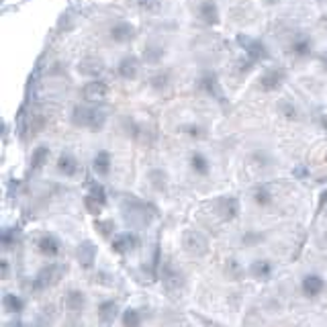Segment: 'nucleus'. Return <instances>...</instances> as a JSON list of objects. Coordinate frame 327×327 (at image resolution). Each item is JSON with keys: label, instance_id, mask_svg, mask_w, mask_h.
<instances>
[{"label": "nucleus", "instance_id": "1", "mask_svg": "<svg viewBox=\"0 0 327 327\" xmlns=\"http://www.w3.org/2000/svg\"><path fill=\"white\" fill-rule=\"evenodd\" d=\"M72 123L80 129H90V131H98L102 129L106 117H104V111H100V108L92 106L90 102L86 104H74L72 108V115H70Z\"/></svg>", "mask_w": 327, "mask_h": 327}, {"label": "nucleus", "instance_id": "2", "mask_svg": "<svg viewBox=\"0 0 327 327\" xmlns=\"http://www.w3.org/2000/svg\"><path fill=\"white\" fill-rule=\"evenodd\" d=\"M184 274H182V270H178L172 262H166L164 264V268H161V284H164V289H166L168 293H172V295H176V293H180L182 289H184Z\"/></svg>", "mask_w": 327, "mask_h": 327}, {"label": "nucleus", "instance_id": "3", "mask_svg": "<svg viewBox=\"0 0 327 327\" xmlns=\"http://www.w3.org/2000/svg\"><path fill=\"white\" fill-rule=\"evenodd\" d=\"M35 250L43 256V258H49V260H56L62 256V241L58 235H53V233H41L37 239H35Z\"/></svg>", "mask_w": 327, "mask_h": 327}, {"label": "nucleus", "instance_id": "4", "mask_svg": "<svg viewBox=\"0 0 327 327\" xmlns=\"http://www.w3.org/2000/svg\"><path fill=\"white\" fill-rule=\"evenodd\" d=\"M135 35H137L135 25H131L129 21H123V19L115 21L111 27H108V39H111L113 43H117V45L131 43L135 39Z\"/></svg>", "mask_w": 327, "mask_h": 327}, {"label": "nucleus", "instance_id": "5", "mask_svg": "<svg viewBox=\"0 0 327 327\" xmlns=\"http://www.w3.org/2000/svg\"><path fill=\"white\" fill-rule=\"evenodd\" d=\"M182 246H184V250H186L190 256H194V258H200V256H205V254L209 252V241H207V237H205L200 231H196V229H186V231H184V235H182Z\"/></svg>", "mask_w": 327, "mask_h": 327}, {"label": "nucleus", "instance_id": "6", "mask_svg": "<svg viewBox=\"0 0 327 327\" xmlns=\"http://www.w3.org/2000/svg\"><path fill=\"white\" fill-rule=\"evenodd\" d=\"M289 53L295 60H309L313 56V39L309 33H295L289 43Z\"/></svg>", "mask_w": 327, "mask_h": 327}, {"label": "nucleus", "instance_id": "7", "mask_svg": "<svg viewBox=\"0 0 327 327\" xmlns=\"http://www.w3.org/2000/svg\"><path fill=\"white\" fill-rule=\"evenodd\" d=\"M194 84H196V90H198V92H202L205 96H209V98H217V100L221 98L219 80H217V74H215L213 70H202V72L196 76Z\"/></svg>", "mask_w": 327, "mask_h": 327}, {"label": "nucleus", "instance_id": "8", "mask_svg": "<svg viewBox=\"0 0 327 327\" xmlns=\"http://www.w3.org/2000/svg\"><path fill=\"white\" fill-rule=\"evenodd\" d=\"M237 41H239V45L243 47V51H246V58H250L252 62H266L268 58H270V51H268V47L260 41V39H252V37H246V35H239L237 37Z\"/></svg>", "mask_w": 327, "mask_h": 327}, {"label": "nucleus", "instance_id": "9", "mask_svg": "<svg viewBox=\"0 0 327 327\" xmlns=\"http://www.w3.org/2000/svg\"><path fill=\"white\" fill-rule=\"evenodd\" d=\"M215 211H217V215H219L221 221L231 223V221L237 219V215H239V200L233 194L219 196L217 202H215Z\"/></svg>", "mask_w": 327, "mask_h": 327}, {"label": "nucleus", "instance_id": "10", "mask_svg": "<svg viewBox=\"0 0 327 327\" xmlns=\"http://www.w3.org/2000/svg\"><path fill=\"white\" fill-rule=\"evenodd\" d=\"M327 284H325V278L317 272H307L301 278V293L307 297V299H319L323 293H325Z\"/></svg>", "mask_w": 327, "mask_h": 327}, {"label": "nucleus", "instance_id": "11", "mask_svg": "<svg viewBox=\"0 0 327 327\" xmlns=\"http://www.w3.org/2000/svg\"><path fill=\"white\" fill-rule=\"evenodd\" d=\"M284 80H287V74L282 68H268L258 78V88L262 92H276L284 84Z\"/></svg>", "mask_w": 327, "mask_h": 327}, {"label": "nucleus", "instance_id": "12", "mask_svg": "<svg viewBox=\"0 0 327 327\" xmlns=\"http://www.w3.org/2000/svg\"><path fill=\"white\" fill-rule=\"evenodd\" d=\"M196 17L207 27H217L221 23V11L215 0H198L196 5Z\"/></svg>", "mask_w": 327, "mask_h": 327}, {"label": "nucleus", "instance_id": "13", "mask_svg": "<svg viewBox=\"0 0 327 327\" xmlns=\"http://www.w3.org/2000/svg\"><path fill=\"white\" fill-rule=\"evenodd\" d=\"M188 170H190L196 178H207V176H211V172H213V161H211V157H209L205 151L194 149V151H190V155H188Z\"/></svg>", "mask_w": 327, "mask_h": 327}, {"label": "nucleus", "instance_id": "14", "mask_svg": "<svg viewBox=\"0 0 327 327\" xmlns=\"http://www.w3.org/2000/svg\"><path fill=\"white\" fill-rule=\"evenodd\" d=\"M56 170H58V174L64 176V178H76L78 172H80V161H78V157H76L72 151L64 149V151L58 155V159H56Z\"/></svg>", "mask_w": 327, "mask_h": 327}, {"label": "nucleus", "instance_id": "15", "mask_svg": "<svg viewBox=\"0 0 327 327\" xmlns=\"http://www.w3.org/2000/svg\"><path fill=\"white\" fill-rule=\"evenodd\" d=\"M139 72H141V64H139V58L137 56H131V53H127V56H123L117 64V76L125 82H133L139 78Z\"/></svg>", "mask_w": 327, "mask_h": 327}, {"label": "nucleus", "instance_id": "16", "mask_svg": "<svg viewBox=\"0 0 327 327\" xmlns=\"http://www.w3.org/2000/svg\"><path fill=\"white\" fill-rule=\"evenodd\" d=\"M123 213H125L127 219L131 223H135V225H147V221H149V215L145 211V205L139 202V200H135L133 196H129L123 202Z\"/></svg>", "mask_w": 327, "mask_h": 327}, {"label": "nucleus", "instance_id": "17", "mask_svg": "<svg viewBox=\"0 0 327 327\" xmlns=\"http://www.w3.org/2000/svg\"><path fill=\"white\" fill-rule=\"evenodd\" d=\"M274 262L272 260H266V258H258V260H254L252 264H250V268H248V274L254 278V280H258V282H266V280H270L272 276H274Z\"/></svg>", "mask_w": 327, "mask_h": 327}, {"label": "nucleus", "instance_id": "18", "mask_svg": "<svg viewBox=\"0 0 327 327\" xmlns=\"http://www.w3.org/2000/svg\"><path fill=\"white\" fill-rule=\"evenodd\" d=\"M82 94H84V100H86V102L98 104V102H102V100L108 96V84H106L104 80H100V78H92V80L84 86Z\"/></svg>", "mask_w": 327, "mask_h": 327}, {"label": "nucleus", "instance_id": "19", "mask_svg": "<svg viewBox=\"0 0 327 327\" xmlns=\"http://www.w3.org/2000/svg\"><path fill=\"white\" fill-rule=\"evenodd\" d=\"M92 172L98 178H108L113 172V155L108 149H98L92 157Z\"/></svg>", "mask_w": 327, "mask_h": 327}, {"label": "nucleus", "instance_id": "20", "mask_svg": "<svg viewBox=\"0 0 327 327\" xmlns=\"http://www.w3.org/2000/svg\"><path fill=\"white\" fill-rule=\"evenodd\" d=\"M137 246H139V239H137V235H135L133 231L115 233V235H113V239H111V248H113L117 254H121V256L131 254Z\"/></svg>", "mask_w": 327, "mask_h": 327}, {"label": "nucleus", "instance_id": "21", "mask_svg": "<svg viewBox=\"0 0 327 327\" xmlns=\"http://www.w3.org/2000/svg\"><path fill=\"white\" fill-rule=\"evenodd\" d=\"M86 305H88V297H86V293L80 291V289H70V291L64 295V307H66V311L72 313V315H80V313L86 309Z\"/></svg>", "mask_w": 327, "mask_h": 327}, {"label": "nucleus", "instance_id": "22", "mask_svg": "<svg viewBox=\"0 0 327 327\" xmlns=\"http://www.w3.org/2000/svg\"><path fill=\"white\" fill-rule=\"evenodd\" d=\"M250 198L258 209H270L276 202V194H274V190H272V186H268V184L254 186L252 192H250Z\"/></svg>", "mask_w": 327, "mask_h": 327}, {"label": "nucleus", "instance_id": "23", "mask_svg": "<svg viewBox=\"0 0 327 327\" xmlns=\"http://www.w3.org/2000/svg\"><path fill=\"white\" fill-rule=\"evenodd\" d=\"M60 266H56V264H49V266H45L43 270H39V274L35 276V280H33V289L35 291H45L47 287H51V284H56L58 282V278H60Z\"/></svg>", "mask_w": 327, "mask_h": 327}, {"label": "nucleus", "instance_id": "24", "mask_svg": "<svg viewBox=\"0 0 327 327\" xmlns=\"http://www.w3.org/2000/svg\"><path fill=\"white\" fill-rule=\"evenodd\" d=\"M25 307H27V303H25V299L21 295H17V293H5V297H3V309H5L7 315L19 317V315L25 313Z\"/></svg>", "mask_w": 327, "mask_h": 327}, {"label": "nucleus", "instance_id": "25", "mask_svg": "<svg viewBox=\"0 0 327 327\" xmlns=\"http://www.w3.org/2000/svg\"><path fill=\"white\" fill-rule=\"evenodd\" d=\"M164 56H166V49H164L161 43L157 41H147L143 47V62L149 66H159Z\"/></svg>", "mask_w": 327, "mask_h": 327}, {"label": "nucleus", "instance_id": "26", "mask_svg": "<svg viewBox=\"0 0 327 327\" xmlns=\"http://www.w3.org/2000/svg\"><path fill=\"white\" fill-rule=\"evenodd\" d=\"M76 258H78V262H80L82 268L90 270L94 266V260H96V248H94V243L88 241V239L82 241L78 246V250H76Z\"/></svg>", "mask_w": 327, "mask_h": 327}, {"label": "nucleus", "instance_id": "27", "mask_svg": "<svg viewBox=\"0 0 327 327\" xmlns=\"http://www.w3.org/2000/svg\"><path fill=\"white\" fill-rule=\"evenodd\" d=\"M170 84H172V72L166 70V68H161V70L153 72L151 78H149V86H151V90H155V92L168 90Z\"/></svg>", "mask_w": 327, "mask_h": 327}, {"label": "nucleus", "instance_id": "28", "mask_svg": "<svg viewBox=\"0 0 327 327\" xmlns=\"http://www.w3.org/2000/svg\"><path fill=\"white\" fill-rule=\"evenodd\" d=\"M250 161H252V166L258 168V170H268L272 164H274V157H272V153L264 147H258L250 153Z\"/></svg>", "mask_w": 327, "mask_h": 327}, {"label": "nucleus", "instance_id": "29", "mask_svg": "<svg viewBox=\"0 0 327 327\" xmlns=\"http://www.w3.org/2000/svg\"><path fill=\"white\" fill-rule=\"evenodd\" d=\"M223 272H225V276L229 280H233V282H239L246 276V268H243V264L237 258H229L225 262V266H223Z\"/></svg>", "mask_w": 327, "mask_h": 327}, {"label": "nucleus", "instance_id": "30", "mask_svg": "<svg viewBox=\"0 0 327 327\" xmlns=\"http://www.w3.org/2000/svg\"><path fill=\"white\" fill-rule=\"evenodd\" d=\"M102 70H104L102 62H100V60H94V58H86V60H82V62H80V66H78V72H80V74H84V76H88V78H96V76H100V74H102Z\"/></svg>", "mask_w": 327, "mask_h": 327}, {"label": "nucleus", "instance_id": "31", "mask_svg": "<svg viewBox=\"0 0 327 327\" xmlns=\"http://www.w3.org/2000/svg\"><path fill=\"white\" fill-rule=\"evenodd\" d=\"M276 111L280 113V117H284L287 121H299L301 119V113H299V106L291 100V98H282L276 106Z\"/></svg>", "mask_w": 327, "mask_h": 327}, {"label": "nucleus", "instance_id": "32", "mask_svg": "<svg viewBox=\"0 0 327 327\" xmlns=\"http://www.w3.org/2000/svg\"><path fill=\"white\" fill-rule=\"evenodd\" d=\"M117 315H119L117 301H104V303H100V307H98V319H100V323H113Z\"/></svg>", "mask_w": 327, "mask_h": 327}, {"label": "nucleus", "instance_id": "33", "mask_svg": "<svg viewBox=\"0 0 327 327\" xmlns=\"http://www.w3.org/2000/svg\"><path fill=\"white\" fill-rule=\"evenodd\" d=\"M147 180H149V186H151L155 192H166V190H168V176H166V172L159 170V168L149 170Z\"/></svg>", "mask_w": 327, "mask_h": 327}, {"label": "nucleus", "instance_id": "34", "mask_svg": "<svg viewBox=\"0 0 327 327\" xmlns=\"http://www.w3.org/2000/svg\"><path fill=\"white\" fill-rule=\"evenodd\" d=\"M180 133H182L184 137L192 139V141H200V139L207 137V129H205L200 123H184V125L180 127Z\"/></svg>", "mask_w": 327, "mask_h": 327}, {"label": "nucleus", "instance_id": "35", "mask_svg": "<svg viewBox=\"0 0 327 327\" xmlns=\"http://www.w3.org/2000/svg\"><path fill=\"white\" fill-rule=\"evenodd\" d=\"M141 13L145 15H157L164 9V0H135Z\"/></svg>", "mask_w": 327, "mask_h": 327}, {"label": "nucleus", "instance_id": "36", "mask_svg": "<svg viewBox=\"0 0 327 327\" xmlns=\"http://www.w3.org/2000/svg\"><path fill=\"white\" fill-rule=\"evenodd\" d=\"M47 157H49V147H47V145H39V147L31 153V166H33L35 170L43 168V164L47 161Z\"/></svg>", "mask_w": 327, "mask_h": 327}, {"label": "nucleus", "instance_id": "37", "mask_svg": "<svg viewBox=\"0 0 327 327\" xmlns=\"http://www.w3.org/2000/svg\"><path fill=\"white\" fill-rule=\"evenodd\" d=\"M141 321H143L141 311H137V309H133V307H129V309H125V311L121 313V323H123V325H139Z\"/></svg>", "mask_w": 327, "mask_h": 327}, {"label": "nucleus", "instance_id": "38", "mask_svg": "<svg viewBox=\"0 0 327 327\" xmlns=\"http://www.w3.org/2000/svg\"><path fill=\"white\" fill-rule=\"evenodd\" d=\"M88 196H92V198H94V200H98L102 207H106V192H104V188H102L100 184H92V186H90Z\"/></svg>", "mask_w": 327, "mask_h": 327}, {"label": "nucleus", "instance_id": "39", "mask_svg": "<svg viewBox=\"0 0 327 327\" xmlns=\"http://www.w3.org/2000/svg\"><path fill=\"white\" fill-rule=\"evenodd\" d=\"M84 202H86V209L90 211V215H100V211L104 209L98 200H94V198H92V196H88V194L84 196Z\"/></svg>", "mask_w": 327, "mask_h": 327}, {"label": "nucleus", "instance_id": "40", "mask_svg": "<svg viewBox=\"0 0 327 327\" xmlns=\"http://www.w3.org/2000/svg\"><path fill=\"white\" fill-rule=\"evenodd\" d=\"M96 227H98V229H102V231H100L102 235H111V233L115 235V231H108V229H115L113 221H108V223H96Z\"/></svg>", "mask_w": 327, "mask_h": 327}, {"label": "nucleus", "instance_id": "41", "mask_svg": "<svg viewBox=\"0 0 327 327\" xmlns=\"http://www.w3.org/2000/svg\"><path fill=\"white\" fill-rule=\"evenodd\" d=\"M317 121H319V125H321V129H325V131H327V113H325V111H321V113H317Z\"/></svg>", "mask_w": 327, "mask_h": 327}, {"label": "nucleus", "instance_id": "42", "mask_svg": "<svg viewBox=\"0 0 327 327\" xmlns=\"http://www.w3.org/2000/svg\"><path fill=\"white\" fill-rule=\"evenodd\" d=\"M7 272H9V262L3 260V278H7Z\"/></svg>", "mask_w": 327, "mask_h": 327}, {"label": "nucleus", "instance_id": "43", "mask_svg": "<svg viewBox=\"0 0 327 327\" xmlns=\"http://www.w3.org/2000/svg\"><path fill=\"white\" fill-rule=\"evenodd\" d=\"M268 5H274V0H268Z\"/></svg>", "mask_w": 327, "mask_h": 327}, {"label": "nucleus", "instance_id": "44", "mask_svg": "<svg viewBox=\"0 0 327 327\" xmlns=\"http://www.w3.org/2000/svg\"><path fill=\"white\" fill-rule=\"evenodd\" d=\"M317 3H325V0H317Z\"/></svg>", "mask_w": 327, "mask_h": 327}, {"label": "nucleus", "instance_id": "45", "mask_svg": "<svg viewBox=\"0 0 327 327\" xmlns=\"http://www.w3.org/2000/svg\"><path fill=\"white\" fill-rule=\"evenodd\" d=\"M325 56H327V53H325Z\"/></svg>", "mask_w": 327, "mask_h": 327}]
</instances>
